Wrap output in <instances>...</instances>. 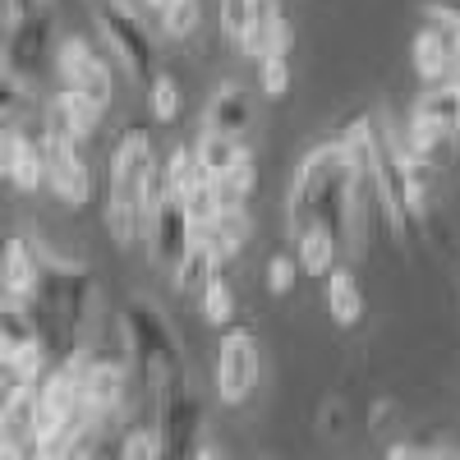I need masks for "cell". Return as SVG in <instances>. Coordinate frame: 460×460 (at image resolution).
I'll return each instance as SVG.
<instances>
[{"label": "cell", "mask_w": 460, "mask_h": 460, "mask_svg": "<svg viewBox=\"0 0 460 460\" xmlns=\"http://www.w3.org/2000/svg\"><path fill=\"white\" fill-rule=\"evenodd\" d=\"M368 189V162L364 143L355 129H345L341 138H327L318 147L304 152V162L290 175L286 189V230L290 240L309 226H323L345 244L359 240V212H364Z\"/></svg>", "instance_id": "obj_1"}, {"label": "cell", "mask_w": 460, "mask_h": 460, "mask_svg": "<svg viewBox=\"0 0 460 460\" xmlns=\"http://www.w3.org/2000/svg\"><path fill=\"white\" fill-rule=\"evenodd\" d=\"M93 309H97V277L84 262L56 258L42 249V281H37V290L28 299V314L37 323V336H42L47 355H56V359L79 355Z\"/></svg>", "instance_id": "obj_2"}, {"label": "cell", "mask_w": 460, "mask_h": 460, "mask_svg": "<svg viewBox=\"0 0 460 460\" xmlns=\"http://www.w3.org/2000/svg\"><path fill=\"white\" fill-rule=\"evenodd\" d=\"M157 147H152L147 129H125L111 152V189H106V230L115 244H134L143 235L147 208L157 199Z\"/></svg>", "instance_id": "obj_3"}, {"label": "cell", "mask_w": 460, "mask_h": 460, "mask_svg": "<svg viewBox=\"0 0 460 460\" xmlns=\"http://www.w3.org/2000/svg\"><path fill=\"white\" fill-rule=\"evenodd\" d=\"M120 332H125V350L129 364L138 373V382L152 396H171L180 387H189V359L184 345L175 336V327L166 323V314L152 299H129L120 314Z\"/></svg>", "instance_id": "obj_4"}, {"label": "cell", "mask_w": 460, "mask_h": 460, "mask_svg": "<svg viewBox=\"0 0 460 460\" xmlns=\"http://www.w3.org/2000/svg\"><path fill=\"white\" fill-rule=\"evenodd\" d=\"M97 32L111 47V56L125 65L129 79L147 84L157 74V32L147 28V19L129 5V0H102L97 5Z\"/></svg>", "instance_id": "obj_5"}, {"label": "cell", "mask_w": 460, "mask_h": 460, "mask_svg": "<svg viewBox=\"0 0 460 460\" xmlns=\"http://www.w3.org/2000/svg\"><path fill=\"white\" fill-rule=\"evenodd\" d=\"M258 377H262L258 341L244 327H226V336L217 345V396L226 405H244L258 392Z\"/></svg>", "instance_id": "obj_6"}, {"label": "cell", "mask_w": 460, "mask_h": 460, "mask_svg": "<svg viewBox=\"0 0 460 460\" xmlns=\"http://www.w3.org/2000/svg\"><path fill=\"white\" fill-rule=\"evenodd\" d=\"M143 240H147V258L171 272V267L184 258V249L194 244V226H189V212L180 203V194L171 189H157V199L147 208V221H143Z\"/></svg>", "instance_id": "obj_7"}, {"label": "cell", "mask_w": 460, "mask_h": 460, "mask_svg": "<svg viewBox=\"0 0 460 460\" xmlns=\"http://www.w3.org/2000/svg\"><path fill=\"white\" fill-rule=\"evenodd\" d=\"M42 162H47V189L60 199V203H69V208H84L88 199H93V171H88V162H84V152H79V143H69V138H56V134H47L42 129Z\"/></svg>", "instance_id": "obj_8"}, {"label": "cell", "mask_w": 460, "mask_h": 460, "mask_svg": "<svg viewBox=\"0 0 460 460\" xmlns=\"http://www.w3.org/2000/svg\"><path fill=\"white\" fill-rule=\"evenodd\" d=\"M74 368H79L84 410H88L93 419H106V414H115V410L125 405V387H129V368H125V359L79 350V355H74Z\"/></svg>", "instance_id": "obj_9"}, {"label": "cell", "mask_w": 460, "mask_h": 460, "mask_svg": "<svg viewBox=\"0 0 460 460\" xmlns=\"http://www.w3.org/2000/svg\"><path fill=\"white\" fill-rule=\"evenodd\" d=\"M56 74H60V88H74L93 97L102 111L111 106V69L102 65V56L93 51V42H84V37H65V42L56 47Z\"/></svg>", "instance_id": "obj_10"}, {"label": "cell", "mask_w": 460, "mask_h": 460, "mask_svg": "<svg viewBox=\"0 0 460 460\" xmlns=\"http://www.w3.org/2000/svg\"><path fill=\"white\" fill-rule=\"evenodd\" d=\"M199 424H203V405H199L194 387H180V392L157 401V433H162L166 460H184L189 451H194Z\"/></svg>", "instance_id": "obj_11"}, {"label": "cell", "mask_w": 460, "mask_h": 460, "mask_svg": "<svg viewBox=\"0 0 460 460\" xmlns=\"http://www.w3.org/2000/svg\"><path fill=\"white\" fill-rule=\"evenodd\" d=\"M47 51H51V14L47 10L23 14V19L10 23V37H5V65L10 69L32 79V74L47 65Z\"/></svg>", "instance_id": "obj_12"}, {"label": "cell", "mask_w": 460, "mask_h": 460, "mask_svg": "<svg viewBox=\"0 0 460 460\" xmlns=\"http://www.w3.org/2000/svg\"><path fill=\"white\" fill-rule=\"evenodd\" d=\"M102 106L74 88H60L51 102H47V134L56 138H69V143H88L97 129H102Z\"/></svg>", "instance_id": "obj_13"}, {"label": "cell", "mask_w": 460, "mask_h": 460, "mask_svg": "<svg viewBox=\"0 0 460 460\" xmlns=\"http://www.w3.org/2000/svg\"><path fill=\"white\" fill-rule=\"evenodd\" d=\"M37 281H42V244L28 235H10L0 244V290L19 304H28Z\"/></svg>", "instance_id": "obj_14"}, {"label": "cell", "mask_w": 460, "mask_h": 460, "mask_svg": "<svg viewBox=\"0 0 460 460\" xmlns=\"http://www.w3.org/2000/svg\"><path fill=\"white\" fill-rule=\"evenodd\" d=\"M290 42H295V28L286 23L277 0H253V23L249 32L240 37V51L249 60H262V56H290Z\"/></svg>", "instance_id": "obj_15"}, {"label": "cell", "mask_w": 460, "mask_h": 460, "mask_svg": "<svg viewBox=\"0 0 460 460\" xmlns=\"http://www.w3.org/2000/svg\"><path fill=\"white\" fill-rule=\"evenodd\" d=\"M410 65H414L419 79H424V88L447 84V79H451V65H456V32L429 19V28H419V32H414Z\"/></svg>", "instance_id": "obj_16"}, {"label": "cell", "mask_w": 460, "mask_h": 460, "mask_svg": "<svg viewBox=\"0 0 460 460\" xmlns=\"http://www.w3.org/2000/svg\"><path fill=\"white\" fill-rule=\"evenodd\" d=\"M249 125H253V97H249V88H244V84H235V79L221 84V88L212 93L208 111H203V129L240 138Z\"/></svg>", "instance_id": "obj_17"}, {"label": "cell", "mask_w": 460, "mask_h": 460, "mask_svg": "<svg viewBox=\"0 0 460 460\" xmlns=\"http://www.w3.org/2000/svg\"><path fill=\"white\" fill-rule=\"evenodd\" d=\"M189 157H194V171L208 175V180H226L230 171H235L249 152L240 138H230V134H212V129H199L194 147H189Z\"/></svg>", "instance_id": "obj_18"}, {"label": "cell", "mask_w": 460, "mask_h": 460, "mask_svg": "<svg viewBox=\"0 0 460 460\" xmlns=\"http://www.w3.org/2000/svg\"><path fill=\"white\" fill-rule=\"evenodd\" d=\"M217 272H221L217 249H212L203 235H194V244L184 249V258L171 267V281H175V290H180V295H194V299H199V295H203V286H208Z\"/></svg>", "instance_id": "obj_19"}, {"label": "cell", "mask_w": 460, "mask_h": 460, "mask_svg": "<svg viewBox=\"0 0 460 460\" xmlns=\"http://www.w3.org/2000/svg\"><path fill=\"white\" fill-rule=\"evenodd\" d=\"M295 262H299V272H309V277H327L332 267L341 262V240L332 235V230H323V226L299 230L295 235Z\"/></svg>", "instance_id": "obj_20"}, {"label": "cell", "mask_w": 460, "mask_h": 460, "mask_svg": "<svg viewBox=\"0 0 460 460\" xmlns=\"http://www.w3.org/2000/svg\"><path fill=\"white\" fill-rule=\"evenodd\" d=\"M249 235H253V221H249V212H244V203H230V208H221V217L203 230V240L217 249V258L221 262H230L244 244H249Z\"/></svg>", "instance_id": "obj_21"}, {"label": "cell", "mask_w": 460, "mask_h": 460, "mask_svg": "<svg viewBox=\"0 0 460 460\" xmlns=\"http://www.w3.org/2000/svg\"><path fill=\"white\" fill-rule=\"evenodd\" d=\"M327 314L336 318V327H355L364 318V290L350 267H332L327 272Z\"/></svg>", "instance_id": "obj_22"}, {"label": "cell", "mask_w": 460, "mask_h": 460, "mask_svg": "<svg viewBox=\"0 0 460 460\" xmlns=\"http://www.w3.org/2000/svg\"><path fill=\"white\" fill-rule=\"evenodd\" d=\"M180 203H184V212H189L194 235H203V230L221 217V208H230L226 194H221V180H208V175H194V180H189V189L180 194Z\"/></svg>", "instance_id": "obj_23"}, {"label": "cell", "mask_w": 460, "mask_h": 460, "mask_svg": "<svg viewBox=\"0 0 460 460\" xmlns=\"http://www.w3.org/2000/svg\"><path fill=\"white\" fill-rule=\"evenodd\" d=\"M32 341H42V336H37V323L28 314V304H19V299H10L5 290H0V350L14 355Z\"/></svg>", "instance_id": "obj_24"}, {"label": "cell", "mask_w": 460, "mask_h": 460, "mask_svg": "<svg viewBox=\"0 0 460 460\" xmlns=\"http://www.w3.org/2000/svg\"><path fill=\"white\" fill-rule=\"evenodd\" d=\"M28 111H32V84L0 60V125H19Z\"/></svg>", "instance_id": "obj_25"}, {"label": "cell", "mask_w": 460, "mask_h": 460, "mask_svg": "<svg viewBox=\"0 0 460 460\" xmlns=\"http://www.w3.org/2000/svg\"><path fill=\"white\" fill-rule=\"evenodd\" d=\"M410 111H419V115H429V120H438V125H447L451 129V138H456V111H460V79H447V84H433V88H424V97H419Z\"/></svg>", "instance_id": "obj_26"}, {"label": "cell", "mask_w": 460, "mask_h": 460, "mask_svg": "<svg viewBox=\"0 0 460 460\" xmlns=\"http://www.w3.org/2000/svg\"><path fill=\"white\" fill-rule=\"evenodd\" d=\"M10 184L19 194H37V189H47V162H42V143L28 138L19 143V157H14V171H10Z\"/></svg>", "instance_id": "obj_27"}, {"label": "cell", "mask_w": 460, "mask_h": 460, "mask_svg": "<svg viewBox=\"0 0 460 460\" xmlns=\"http://www.w3.org/2000/svg\"><path fill=\"white\" fill-rule=\"evenodd\" d=\"M199 0H166V5L157 10V28L166 42H184V37L199 32Z\"/></svg>", "instance_id": "obj_28"}, {"label": "cell", "mask_w": 460, "mask_h": 460, "mask_svg": "<svg viewBox=\"0 0 460 460\" xmlns=\"http://www.w3.org/2000/svg\"><path fill=\"white\" fill-rule=\"evenodd\" d=\"M447 138H451V129H447V125H438V120H429V115L410 111V125H405V152H414V157L433 162V152H438Z\"/></svg>", "instance_id": "obj_29"}, {"label": "cell", "mask_w": 460, "mask_h": 460, "mask_svg": "<svg viewBox=\"0 0 460 460\" xmlns=\"http://www.w3.org/2000/svg\"><path fill=\"white\" fill-rule=\"evenodd\" d=\"M147 111H152V120H157V125H175L180 120V88H175L171 74H162V69L147 79Z\"/></svg>", "instance_id": "obj_30"}, {"label": "cell", "mask_w": 460, "mask_h": 460, "mask_svg": "<svg viewBox=\"0 0 460 460\" xmlns=\"http://www.w3.org/2000/svg\"><path fill=\"white\" fill-rule=\"evenodd\" d=\"M199 314L208 327H230V318H235V290H230L221 277H212L199 295Z\"/></svg>", "instance_id": "obj_31"}, {"label": "cell", "mask_w": 460, "mask_h": 460, "mask_svg": "<svg viewBox=\"0 0 460 460\" xmlns=\"http://www.w3.org/2000/svg\"><path fill=\"white\" fill-rule=\"evenodd\" d=\"M115 460H166L162 433H157V429H129V433L120 438V451H115Z\"/></svg>", "instance_id": "obj_32"}, {"label": "cell", "mask_w": 460, "mask_h": 460, "mask_svg": "<svg viewBox=\"0 0 460 460\" xmlns=\"http://www.w3.org/2000/svg\"><path fill=\"white\" fill-rule=\"evenodd\" d=\"M295 277H299V262H295V253H286V249H277L272 258H267V290L272 295H290L295 290Z\"/></svg>", "instance_id": "obj_33"}, {"label": "cell", "mask_w": 460, "mask_h": 460, "mask_svg": "<svg viewBox=\"0 0 460 460\" xmlns=\"http://www.w3.org/2000/svg\"><path fill=\"white\" fill-rule=\"evenodd\" d=\"M258 84H262L267 97H286L290 93V65H286V56H262L258 60Z\"/></svg>", "instance_id": "obj_34"}, {"label": "cell", "mask_w": 460, "mask_h": 460, "mask_svg": "<svg viewBox=\"0 0 460 460\" xmlns=\"http://www.w3.org/2000/svg\"><path fill=\"white\" fill-rule=\"evenodd\" d=\"M253 23V0H221V32L240 47V37Z\"/></svg>", "instance_id": "obj_35"}, {"label": "cell", "mask_w": 460, "mask_h": 460, "mask_svg": "<svg viewBox=\"0 0 460 460\" xmlns=\"http://www.w3.org/2000/svg\"><path fill=\"white\" fill-rule=\"evenodd\" d=\"M194 175H199V171H194V157H189V147H180L175 157H171V166H166L157 180H162V189H171V194H184Z\"/></svg>", "instance_id": "obj_36"}, {"label": "cell", "mask_w": 460, "mask_h": 460, "mask_svg": "<svg viewBox=\"0 0 460 460\" xmlns=\"http://www.w3.org/2000/svg\"><path fill=\"white\" fill-rule=\"evenodd\" d=\"M28 392V382H19V373H14V364H10V355L0 350V414H5L19 396Z\"/></svg>", "instance_id": "obj_37"}, {"label": "cell", "mask_w": 460, "mask_h": 460, "mask_svg": "<svg viewBox=\"0 0 460 460\" xmlns=\"http://www.w3.org/2000/svg\"><path fill=\"white\" fill-rule=\"evenodd\" d=\"M19 143H23V134L14 125H0V180H10L14 157H19Z\"/></svg>", "instance_id": "obj_38"}, {"label": "cell", "mask_w": 460, "mask_h": 460, "mask_svg": "<svg viewBox=\"0 0 460 460\" xmlns=\"http://www.w3.org/2000/svg\"><path fill=\"white\" fill-rule=\"evenodd\" d=\"M424 14L451 32H460V0H424Z\"/></svg>", "instance_id": "obj_39"}, {"label": "cell", "mask_w": 460, "mask_h": 460, "mask_svg": "<svg viewBox=\"0 0 460 460\" xmlns=\"http://www.w3.org/2000/svg\"><path fill=\"white\" fill-rule=\"evenodd\" d=\"M382 460H424V447H414V442H392Z\"/></svg>", "instance_id": "obj_40"}, {"label": "cell", "mask_w": 460, "mask_h": 460, "mask_svg": "<svg viewBox=\"0 0 460 460\" xmlns=\"http://www.w3.org/2000/svg\"><path fill=\"white\" fill-rule=\"evenodd\" d=\"M69 460H115V456H106V451H97V447H88V442H84V447L74 451Z\"/></svg>", "instance_id": "obj_41"}, {"label": "cell", "mask_w": 460, "mask_h": 460, "mask_svg": "<svg viewBox=\"0 0 460 460\" xmlns=\"http://www.w3.org/2000/svg\"><path fill=\"white\" fill-rule=\"evenodd\" d=\"M424 460H460L451 447H438V451H424Z\"/></svg>", "instance_id": "obj_42"}, {"label": "cell", "mask_w": 460, "mask_h": 460, "mask_svg": "<svg viewBox=\"0 0 460 460\" xmlns=\"http://www.w3.org/2000/svg\"><path fill=\"white\" fill-rule=\"evenodd\" d=\"M189 460H221V451H212V447H199V451L189 456Z\"/></svg>", "instance_id": "obj_43"}, {"label": "cell", "mask_w": 460, "mask_h": 460, "mask_svg": "<svg viewBox=\"0 0 460 460\" xmlns=\"http://www.w3.org/2000/svg\"><path fill=\"white\" fill-rule=\"evenodd\" d=\"M451 79H460V32H456V65H451Z\"/></svg>", "instance_id": "obj_44"}, {"label": "cell", "mask_w": 460, "mask_h": 460, "mask_svg": "<svg viewBox=\"0 0 460 460\" xmlns=\"http://www.w3.org/2000/svg\"><path fill=\"white\" fill-rule=\"evenodd\" d=\"M456 138H460V111H456Z\"/></svg>", "instance_id": "obj_45"}, {"label": "cell", "mask_w": 460, "mask_h": 460, "mask_svg": "<svg viewBox=\"0 0 460 460\" xmlns=\"http://www.w3.org/2000/svg\"><path fill=\"white\" fill-rule=\"evenodd\" d=\"M5 5H10V0H5Z\"/></svg>", "instance_id": "obj_46"}, {"label": "cell", "mask_w": 460, "mask_h": 460, "mask_svg": "<svg viewBox=\"0 0 460 460\" xmlns=\"http://www.w3.org/2000/svg\"><path fill=\"white\" fill-rule=\"evenodd\" d=\"M129 5H134V0H129Z\"/></svg>", "instance_id": "obj_47"}]
</instances>
